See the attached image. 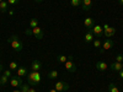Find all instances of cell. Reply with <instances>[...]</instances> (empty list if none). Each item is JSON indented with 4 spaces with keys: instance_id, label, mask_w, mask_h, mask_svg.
Returning <instances> with one entry per match:
<instances>
[{
    "instance_id": "484cf974",
    "label": "cell",
    "mask_w": 123,
    "mask_h": 92,
    "mask_svg": "<svg viewBox=\"0 0 123 92\" xmlns=\"http://www.w3.org/2000/svg\"><path fill=\"white\" fill-rule=\"evenodd\" d=\"M28 90H30V85L28 84H22V86H21V92H28Z\"/></svg>"
},
{
    "instance_id": "7a4b0ae2",
    "label": "cell",
    "mask_w": 123,
    "mask_h": 92,
    "mask_svg": "<svg viewBox=\"0 0 123 92\" xmlns=\"http://www.w3.org/2000/svg\"><path fill=\"white\" fill-rule=\"evenodd\" d=\"M41 82V73L39 71H31L27 74V84L30 86H36Z\"/></svg>"
},
{
    "instance_id": "4fadbf2b",
    "label": "cell",
    "mask_w": 123,
    "mask_h": 92,
    "mask_svg": "<svg viewBox=\"0 0 123 92\" xmlns=\"http://www.w3.org/2000/svg\"><path fill=\"white\" fill-rule=\"evenodd\" d=\"M108 68H111V70L112 71H119L123 69V64L122 63H117V61H115V63H111V65L108 66Z\"/></svg>"
},
{
    "instance_id": "f1b7e54d",
    "label": "cell",
    "mask_w": 123,
    "mask_h": 92,
    "mask_svg": "<svg viewBox=\"0 0 123 92\" xmlns=\"http://www.w3.org/2000/svg\"><path fill=\"white\" fill-rule=\"evenodd\" d=\"M116 61H117V63H122V61H123V55L122 54H118L116 57Z\"/></svg>"
},
{
    "instance_id": "d6a6232c",
    "label": "cell",
    "mask_w": 123,
    "mask_h": 92,
    "mask_svg": "<svg viewBox=\"0 0 123 92\" xmlns=\"http://www.w3.org/2000/svg\"><path fill=\"white\" fill-rule=\"evenodd\" d=\"M48 92H58V91H57V90H55V88H52V90H49V91H48Z\"/></svg>"
},
{
    "instance_id": "f35d334b",
    "label": "cell",
    "mask_w": 123,
    "mask_h": 92,
    "mask_svg": "<svg viewBox=\"0 0 123 92\" xmlns=\"http://www.w3.org/2000/svg\"><path fill=\"white\" fill-rule=\"evenodd\" d=\"M0 86H1V82H0Z\"/></svg>"
},
{
    "instance_id": "74e56055",
    "label": "cell",
    "mask_w": 123,
    "mask_h": 92,
    "mask_svg": "<svg viewBox=\"0 0 123 92\" xmlns=\"http://www.w3.org/2000/svg\"><path fill=\"white\" fill-rule=\"evenodd\" d=\"M1 1H4V0H0V3H1Z\"/></svg>"
},
{
    "instance_id": "52a82bcc",
    "label": "cell",
    "mask_w": 123,
    "mask_h": 92,
    "mask_svg": "<svg viewBox=\"0 0 123 92\" xmlns=\"http://www.w3.org/2000/svg\"><path fill=\"white\" fill-rule=\"evenodd\" d=\"M10 85H11L12 87H21L22 86V80H21V77L20 76H12L11 79H10Z\"/></svg>"
},
{
    "instance_id": "cb8c5ba5",
    "label": "cell",
    "mask_w": 123,
    "mask_h": 92,
    "mask_svg": "<svg viewBox=\"0 0 123 92\" xmlns=\"http://www.w3.org/2000/svg\"><path fill=\"white\" fill-rule=\"evenodd\" d=\"M81 1H83V0H71L70 3L74 7H79V6H81Z\"/></svg>"
},
{
    "instance_id": "5b68a950",
    "label": "cell",
    "mask_w": 123,
    "mask_h": 92,
    "mask_svg": "<svg viewBox=\"0 0 123 92\" xmlns=\"http://www.w3.org/2000/svg\"><path fill=\"white\" fill-rule=\"evenodd\" d=\"M102 28H104V36L106 37V38H110V37H112L115 33H116V28L115 27H111L110 25H104L102 26Z\"/></svg>"
},
{
    "instance_id": "1f68e13d",
    "label": "cell",
    "mask_w": 123,
    "mask_h": 92,
    "mask_svg": "<svg viewBox=\"0 0 123 92\" xmlns=\"http://www.w3.org/2000/svg\"><path fill=\"white\" fill-rule=\"evenodd\" d=\"M28 92H37L35 88H32V87H30V90H28Z\"/></svg>"
},
{
    "instance_id": "e575fe53",
    "label": "cell",
    "mask_w": 123,
    "mask_h": 92,
    "mask_svg": "<svg viewBox=\"0 0 123 92\" xmlns=\"http://www.w3.org/2000/svg\"><path fill=\"white\" fill-rule=\"evenodd\" d=\"M33 1H36V3H42L43 0H33Z\"/></svg>"
},
{
    "instance_id": "8d00e7d4",
    "label": "cell",
    "mask_w": 123,
    "mask_h": 92,
    "mask_svg": "<svg viewBox=\"0 0 123 92\" xmlns=\"http://www.w3.org/2000/svg\"><path fill=\"white\" fill-rule=\"evenodd\" d=\"M1 70H3V66H1V65H0V71H1Z\"/></svg>"
},
{
    "instance_id": "44dd1931",
    "label": "cell",
    "mask_w": 123,
    "mask_h": 92,
    "mask_svg": "<svg viewBox=\"0 0 123 92\" xmlns=\"http://www.w3.org/2000/svg\"><path fill=\"white\" fill-rule=\"evenodd\" d=\"M92 43H94V47L97 48V49H100L102 47V43H101V39L100 38H95L94 40H92Z\"/></svg>"
},
{
    "instance_id": "d4e9b609",
    "label": "cell",
    "mask_w": 123,
    "mask_h": 92,
    "mask_svg": "<svg viewBox=\"0 0 123 92\" xmlns=\"http://www.w3.org/2000/svg\"><path fill=\"white\" fill-rule=\"evenodd\" d=\"M7 80H9V77H7V76H5V75L3 74V76L0 77V82H1V85L4 86V85H6V84H7Z\"/></svg>"
},
{
    "instance_id": "603a6c76",
    "label": "cell",
    "mask_w": 123,
    "mask_h": 92,
    "mask_svg": "<svg viewBox=\"0 0 123 92\" xmlns=\"http://www.w3.org/2000/svg\"><path fill=\"white\" fill-rule=\"evenodd\" d=\"M9 69L11 70V71H14V70H17V69H18V64L16 63V61H11V63L9 64Z\"/></svg>"
},
{
    "instance_id": "e0dca14e",
    "label": "cell",
    "mask_w": 123,
    "mask_h": 92,
    "mask_svg": "<svg viewBox=\"0 0 123 92\" xmlns=\"http://www.w3.org/2000/svg\"><path fill=\"white\" fill-rule=\"evenodd\" d=\"M58 75H59V73L57 70H52V71H49V73H48V79L49 80H55L58 77Z\"/></svg>"
},
{
    "instance_id": "f546056e",
    "label": "cell",
    "mask_w": 123,
    "mask_h": 92,
    "mask_svg": "<svg viewBox=\"0 0 123 92\" xmlns=\"http://www.w3.org/2000/svg\"><path fill=\"white\" fill-rule=\"evenodd\" d=\"M9 15L10 16H14L15 15V11H14V10H9Z\"/></svg>"
},
{
    "instance_id": "8fae6325",
    "label": "cell",
    "mask_w": 123,
    "mask_h": 92,
    "mask_svg": "<svg viewBox=\"0 0 123 92\" xmlns=\"http://www.w3.org/2000/svg\"><path fill=\"white\" fill-rule=\"evenodd\" d=\"M41 69H42V63L37 59L33 60L31 64V71H41Z\"/></svg>"
},
{
    "instance_id": "8992f818",
    "label": "cell",
    "mask_w": 123,
    "mask_h": 92,
    "mask_svg": "<svg viewBox=\"0 0 123 92\" xmlns=\"http://www.w3.org/2000/svg\"><path fill=\"white\" fill-rule=\"evenodd\" d=\"M54 88L58 91V92H64L67 90H69V85L64 81H58V82L54 85Z\"/></svg>"
},
{
    "instance_id": "d590c367",
    "label": "cell",
    "mask_w": 123,
    "mask_h": 92,
    "mask_svg": "<svg viewBox=\"0 0 123 92\" xmlns=\"http://www.w3.org/2000/svg\"><path fill=\"white\" fill-rule=\"evenodd\" d=\"M12 92H21V91H20V90H14Z\"/></svg>"
},
{
    "instance_id": "ba28073f",
    "label": "cell",
    "mask_w": 123,
    "mask_h": 92,
    "mask_svg": "<svg viewBox=\"0 0 123 92\" xmlns=\"http://www.w3.org/2000/svg\"><path fill=\"white\" fill-rule=\"evenodd\" d=\"M64 66H65V70L68 73H75L76 71V65L73 63V60H70V59H68L67 63H64Z\"/></svg>"
},
{
    "instance_id": "4316f807",
    "label": "cell",
    "mask_w": 123,
    "mask_h": 92,
    "mask_svg": "<svg viewBox=\"0 0 123 92\" xmlns=\"http://www.w3.org/2000/svg\"><path fill=\"white\" fill-rule=\"evenodd\" d=\"M4 75H5V76H7V77H12V73H11V70H10V69H9V70H5V71H4Z\"/></svg>"
},
{
    "instance_id": "9a60e30c",
    "label": "cell",
    "mask_w": 123,
    "mask_h": 92,
    "mask_svg": "<svg viewBox=\"0 0 123 92\" xmlns=\"http://www.w3.org/2000/svg\"><path fill=\"white\" fill-rule=\"evenodd\" d=\"M94 33H92V31H87V32L85 33V37H84V40L86 44H90L92 40H94Z\"/></svg>"
},
{
    "instance_id": "d6986e66",
    "label": "cell",
    "mask_w": 123,
    "mask_h": 92,
    "mask_svg": "<svg viewBox=\"0 0 123 92\" xmlns=\"http://www.w3.org/2000/svg\"><path fill=\"white\" fill-rule=\"evenodd\" d=\"M57 61H58V63L64 64V63H67V61H68V57H65V55H63V54H60V55L57 57Z\"/></svg>"
},
{
    "instance_id": "ffe728a7",
    "label": "cell",
    "mask_w": 123,
    "mask_h": 92,
    "mask_svg": "<svg viewBox=\"0 0 123 92\" xmlns=\"http://www.w3.org/2000/svg\"><path fill=\"white\" fill-rule=\"evenodd\" d=\"M30 27L33 28V27H38V20L36 17H32L30 20Z\"/></svg>"
},
{
    "instance_id": "6da1fadb",
    "label": "cell",
    "mask_w": 123,
    "mask_h": 92,
    "mask_svg": "<svg viewBox=\"0 0 123 92\" xmlns=\"http://www.w3.org/2000/svg\"><path fill=\"white\" fill-rule=\"evenodd\" d=\"M7 43H10V46L12 47V49L15 50V52H21V50L24 49L22 42L20 40L18 36H16V34L9 37V38H7Z\"/></svg>"
},
{
    "instance_id": "5bb4252c",
    "label": "cell",
    "mask_w": 123,
    "mask_h": 92,
    "mask_svg": "<svg viewBox=\"0 0 123 92\" xmlns=\"http://www.w3.org/2000/svg\"><path fill=\"white\" fill-rule=\"evenodd\" d=\"M92 6V0H83L81 1V7H83L84 11H89Z\"/></svg>"
},
{
    "instance_id": "7c38bea8",
    "label": "cell",
    "mask_w": 123,
    "mask_h": 92,
    "mask_svg": "<svg viewBox=\"0 0 123 92\" xmlns=\"http://www.w3.org/2000/svg\"><path fill=\"white\" fill-rule=\"evenodd\" d=\"M91 31H92V33H94L96 37H101L102 34H104V28H102L101 26H98V25H95Z\"/></svg>"
},
{
    "instance_id": "4dcf8cb0",
    "label": "cell",
    "mask_w": 123,
    "mask_h": 92,
    "mask_svg": "<svg viewBox=\"0 0 123 92\" xmlns=\"http://www.w3.org/2000/svg\"><path fill=\"white\" fill-rule=\"evenodd\" d=\"M119 77H121V79H123V69L119 71Z\"/></svg>"
},
{
    "instance_id": "3957f363",
    "label": "cell",
    "mask_w": 123,
    "mask_h": 92,
    "mask_svg": "<svg viewBox=\"0 0 123 92\" xmlns=\"http://www.w3.org/2000/svg\"><path fill=\"white\" fill-rule=\"evenodd\" d=\"M26 34H33L37 39H42L43 38V31L41 27H33V28L26 29Z\"/></svg>"
},
{
    "instance_id": "ac0fdd59",
    "label": "cell",
    "mask_w": 123,
    "mask_h": 92,
    "mask_svg": "<svg viewBox=\"0 0 123 92\" xmlns=\"http://www.w3.org/2000/svg\"><path fill=\"white\" fill-rule=\"evenodd\" d=\"M7 6H9L7 1H1V3H0V12H1V14L6 12V11H7V9H9Z\"/></svg>"
},
{
    "instance_id": "7402d4cb",
    "label": "cell",
    "mask_w": 123,
    "mask_h": 92,
    "mask_svg": "<svg viewBox=\"0 0 123 92\" xmlns=\"http://www.w3.org/2000/svg\"><path fill=\"white\" fill-rule=\"evenodd\" d=\"M108 92H119V90L115 84H110L108 85Z\"/></svg>"
},
{
    "instance_id": "836d02e7",
    "label": "cell",
    "mask_w": 123,
    "mask_h": 92,
    "mask_svg": "<svg viewBox=\"0 0 123 92\" xmlns=\"http://www.w3.org/2000/svg\"><path fill=\"white\" fill-rule=\"evenodd\" d=\"M118 4L119 5H123V0H118Z\"/></svg>"
},
{
    "instance_id": "30bf717a",
    "label": "cell",
    "mask_w": 123,
    "mask_h": 92,
    "mask_svg": "<svg viewBox=\"0 0 123 92\" xmlns=\"http://www.w3.org/2000/svg\"><path fill=\"white\" fill-rule=\"evenodd\" d=\"M95 66L98 71H101V73H105V71L108 69V65H107V63H105V61H97V63L95 64Z\"/></svg>"
},
{
    "instance_id": "83f0119b",
    "label": "cell",
    "mask_w": 123,
    "mask_h": 92,
    "mask_svg": "<svg viewBox=\"0 0 123 92\" xmlns=\"http://www.w3.org/2000/svg\"><path fill=\"white\" fill-rule=\"evenodd\" d=\"M20 3V0H7V4L9 5H16Z\"/></svg>"
},
{
    "instance_id": "9c48e42d",
    "label": "cell",
    "mask_w": 123,
    "mask_h": 92,
    "mask_svg": "<svg viewBox=\"0 0 123 92\" xmlns=\"http://www.w3.org/2000/svg\"><path fill=\"white\" fill-rule=\"evenodd\" d=\"M84 26L87 28V31H91L92 27L95 26V20L92 18V17H86L85 21H84Z\"/></svg>"
},
{
    "instance_id": "277c9868",
    "label": "cell",
    "mask_w": 123,
    "mask_h": 92,
    "mask_svg": "<svg viewBox=\"0 0 123 92\" xmlns=\"http://www.w3.org/2000/svg\"><path fill=\"white\" fill-rule=\"evenodd\" d=\"M112 47H113V40H112L111 38H106L104 42H102V48H100V53L104 54L106 50L111 49Z\"/></svg>"
},
{
    "instance_id": "2e32d148",
    "label": "cell",
    "mask_w": 123,
    "mask_h": 92,
    "mask_svg": "<svg viewBox=\"0 0 123 92\" xmlns=\"http://www.w3.org/2000/svg\"><path fill=\"white\" fill-rule=\"evenodd\" d=\"M16 71H17V76H20V77H21V76H26V75H27V69H26L25 66H20Z\"/></svg>"
}]
</instances>
